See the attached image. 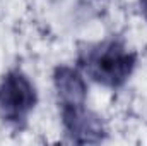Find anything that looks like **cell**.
I'll return each mask as SVG.
<instances>
[{"instance_id": "6da1fadb", "label": "cell", "mask_w": 147, "mask_h": 146, "mask_svg": "<svg viewBox=\"0 0 147 146\" xmlns=\"http://www.w3.org/2000/svg\"><path fill=\"white\" fill-rule=\"evenodd\" d=\"M135 67V55L116 41H110L94 50L86 62L87 74L110 88L121 86Z\"/></svg>"}, {"instance_id": "7a4b0ae2", "label": "cell", "mask_w": 147, "mask_h": 146, "mask_svg": "<svg viewBox=\"0 0 147 146\" xmlns=\"http://www.w3.org/2000/svg\"><path fill=\"white\" fill-rule=\"evenodd\" d=\"M36 89L19 69L3 76L0 83V115L9 122L24 120L36 105Z\"/></svg>"}, {"instance_id": "3957f363", "label": "cell", "mask_w": 147, "mask_h": 146, "mask_svg": "<svg viewBox=\"0 0 147 146\" xmlns=\"http://www.w3.org/2000/svg\"><path fill=\"white\" fill-rule=\"evenodd\" d=\"M62 119L67 134L75 143H99L105 136L101 119L84 105L62 107Z\"/></svg>"}, {"instance_id": "277c9868", "label": "cell", "mask_w": 147, "mask_h": 146, "mask_svg": "<svg viewBox=\"0 0 147 146\" xmlns=\"http://www.w3.org/2000/svg\"><path fill=\"white\" fill-rule=\"evenodd\" d=\"M55 91L62 107H79L86 105L87 98V86L80 74L72 67L60 65L53 74Z\"/></svg>"}, {"instance_id": "5b68a950", "label": "cell", "mask_w": 147, "mask_h": 146, "mask_svg": "<svg viewBox=\"0 0 147 146\" xmlns=\"http://www.w3.org/2000/svg\"><path fill=\"white\" fill-rule=\"evenodd\" d=\"M139 3H140V12H142L144 19L147 21V0H140Z\"/></svg>"}]
</instances>
